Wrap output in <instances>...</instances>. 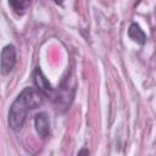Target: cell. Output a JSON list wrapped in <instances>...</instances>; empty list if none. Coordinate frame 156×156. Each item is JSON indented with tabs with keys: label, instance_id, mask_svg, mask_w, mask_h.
Segmentation results:
<instances>
[{
	"label": "cell",
	"instance_id": "obj_1",
	"mask_svg": "<svg viewBox=\"0 0 156 156\" xmlns=\"http://www.w3.org/2000/svg\"><path fill=\"white\" fill-rule=\"evenodd\" d=\"M45 94L37 87L24 88L12 102L9 111V127L13 132H18L24 126L29 111L39 107L44 102Z\"/></svg>",
	"mask_w": 156,
	"mask_h": 156
},
{
	"label": "cell",
	"instance_id": "obj_2",
	"mask_svg": "<svg viewBox=\"0 0 156 156\" xmlns=\"http://www.w3.org/2000/svg\"><path fill=\"white\" fill-rule=\"evenodd\" d=\"M16 48L12 44H9L6 46H4L2 51H1V74L6 76L7 73H10L12 71V68L16 65Z\"/></svg>",
	"mask_w": 156,
	"mask_h": 156
},
{
	"label": "cell",
	"instance_id": "obj_3",
	"mask_svg": "<svg viewBox=\"0 0 156 156\" xmlns=\"http://www.w3.org/2000/svg\"><path fill=\"white\" fill-rule=\"evenodd\" d=\"M33 80H34V84L35 87L43 91L45 94V96L52 99L54 94H55V89L52 88V85L50 84L49 79L45 77V74L43 73V71L40 69V67H35L34 72H33Z\"/></svg>",
	"mask_w": 156,
	"mask_h": 156
},
{
	"label": "cell",
	"instance_id": "obj_4",
	"mask_svg": "<svg viewBox=\"0 0 156 156\" xmlns=\"http://www.w3.org/2000/svg\"><path fill=\"white\" fill-rule=\"evenodd\" d=\"M34 127L38 135L41 139H46L50 135V122L45 112H39L34 117Z\"/></svg>",
	"mask_w": 156,
	"mask_h": 156
},
{
	"label": "cell",
	"instance_id": "obj_5",
	"mask_svg": "<svg viewBox=\"0 0 156 156\" xmlns=\"http://www.w3.org/2000/svg\"><path fill=\"white\" fill-rule=\"evenodd\" d=\"M128 35L133 41H135L139 45H144L146 43V34L144 33L141 27L135 22L130 23V26L128 28Z\"/></svg>",
	"mask_w": 156,
	"mask_h": 156
},
{
	"label": "cell",
	"instance_id": "obj_6",
	"mask_svg": "<svg viewBox=\"0 0 156 156\" xmlns=\"http://www.w3.org/2000/svg\"><path fill=\"white\" fill-rule=\"evenodd\" d=\"M32 0H9V5L17 15H23L30 6Z\"/></svg>",
	"mask_w": 156,
	"mask_h": 156
},
{
	"label": "cell",
	"instance_id": "obj_7",
	"mask_svg": "<svg viewBox=\"0 0 156 156\" xmlns=\"http://www.w3.org/2000/svg\"><path fill=\"white\" fill-rule=\"evenodd\" d=\"M77 154H78V155H84V154H85V155H89V150H88V149H82V150H79Z\"/></svg>",
	"mask_w": 156,
	"mask_h": 156
},
{
	"label": "cell",
	"instance_id": "obj_8",
	"mask_svg": "<svg viewBox=\"0 0 156 156\" xmlns=\"http://www.w3.org/2000/svg\"><path fill=\"white\" fill-rule=\"evenodd\" d=\"M54 1H55V4H57V5H62L65 0H54Z\"/></svg>",
	"mask_w": 156,
	"mask_h": 156
}]
</instances>
